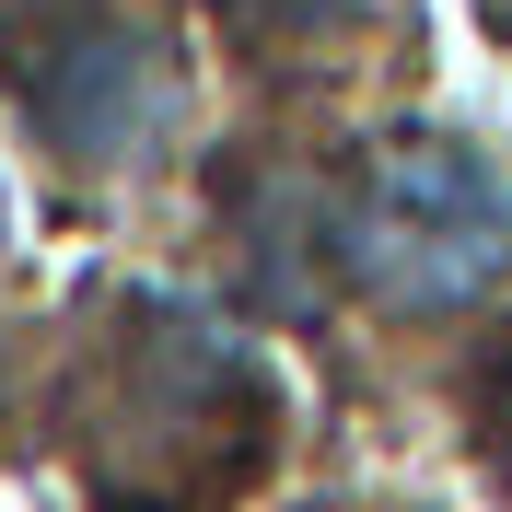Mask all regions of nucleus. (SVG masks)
Returning <instances> with one entry per match:
<instances>
[{"label": "nucleus", "mask_w": 512, "mask_h": 512, "mask_svg": "<svg viewBox=\"0 0 512 512\" xmlns=\"http://www.w3.org/2000/svg\"><path fill=\"white\" fill-rule=\"evenodd\" d=\"M326 256L384 315H454L512 268V187L466 140H384L326 210Z\"/></svg>", "instance_id": "obj_1"}, {"label": "nucleus", "mask_w": 512, "mask_h": 512, "mask_svg": "<svg viewBox=\"0 0 512 512\" xmlns=\"http://www.w3.org/2000/svg\"><path fill=\"white\" fill-rule=\"evenodd\" d=\"M256 431H268V396H256V373L210 338L198 315H175V303H140L128 315V350L105 361V384L82 396V454H94V478L117 489V501H140V466H245Z\"/></svg>", "instance_id": "obj_2"}, {"label": "nucleus", "mask_w": 512, "mask_h": 512, "mask_svg": "<svg viewBox=\"0 0 512 512\" xmlns=\"http://www.w3.org/2000/svg\"><path fill=\"white\" fill-rule=\"evenodd\" d=\"M24 105L70 163H140L163 140V117H175V70H163L152 35L94 24V35H70V47H47L24 70Z\"/></svg>", "instance_id": "obj_3"}, {"label": "nucleus", "mask_w": 512, "mask_h": 512, "mask_svg": "<svg viewBox=\"0 0 512 512\" xmlns=\"http://www.w3.org/2000/svg\"><path fill=\"white\" fill-rule=\"evenodd\" d=\"M222 12H233L245 35H326L350 0H222Z\"/></svg>", "instance_id": "obj_4"}, {"label": "nucleus", "mask_w": 512, "mask_h": 512, "mask_svg": "<svg viewBox=\"0 0 512 512\" xmlns=\"http://www.w3.org/2000/svg\"><path fill=\"white\" fill-rule=\"evenodd\" d=\"M489 454H501V466H512V361H501V373H489Z\"/></svg>", "instance_id": "obj_5"}, {"label": "nucleus", "mask_w": 512, "mask_h": 512, "mask_svg": "<svg viewBox=\"0 0 512 512\" xmlns=\"http://www.w3.org/2000/svg\"><path fill=\"white\" fill-rule=\"evenodd\" d=\"M24 12H70V0H24Z\"/></svg>", "instance_id": "obj_6"}, {"label": "nucleus", "mask_w": 512, "mask_h": 512, "mask_svg": "<svg viewBox=\"0 0 512 512\" xmlns=\"http://www.w3.org/2000/svg\"><path fill=\"white\" fill-rule=\"evenodd\" d=\"M0 384H12V373H0Z\"/></svg>", "instance_id": "obj_7"}]
</instances>
